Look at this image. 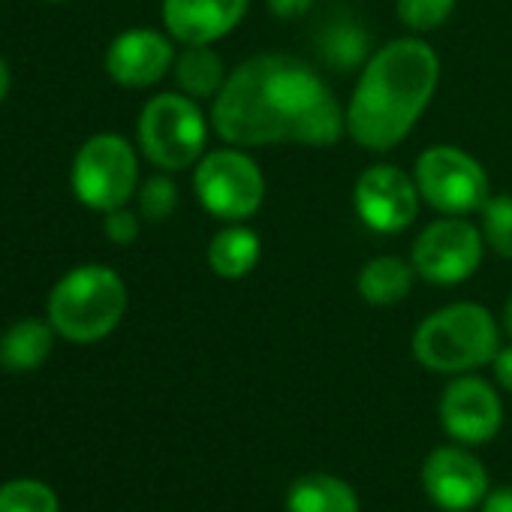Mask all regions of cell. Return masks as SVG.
<instances>
[{
	"label": "cell",
	"instance_id": "6da1fadb",
	"mask_svg": "<svg viewBox=\"0 0 512 512\" xmlns=\"http://www.w3.org/2000/svg\"><path fill=\"white\" fill-rule=\"evenodd\" d=\"M208 118L220 142L235 148H332L347 133L344 109L326 79L284 52H260L232 67Z\"/></svg>",
	"mask_w": 512,
	"mask_h": 512
},
{
	"label": "cell",
	"instance_id": "7a4b0ae2",
	"mask_svg": "<svg viewBox=\"0 0 512 512\" xmlns=\"http://www.w3.org/2000/svg\"><path fill=\"white\" fill-rule=\"evenodd\" d=\"M440 85V58L434 46L416 34L389 40L362 64L350 100L344 106L347 136L371 154L398 148Z\"/></svg>",
	"mask_w": 512,
	"mask_h": 512
},
{
	"label": "cell",
	"instance_id": "3957f363",
	"mask_svg": "<svg viewBox=\"0 0 512 512\" xmlns=\"http://www.w3.org/2000/svg\"><path fill=\"white\" fill-rule=\"evenodd\" d=\"M500 320L479 302H452L431 311L413 332V359L431 374H473L494 362Z\"/></svg>",
	"mask_w": 512,
	"mask_h": 512
},
{
	"label": "cell",
	"instance_id": "277c9868",
	"mask_svg": "<svg viewBox=\"0 0 512 512\" xmlns=\"http://www.w3.org/2000/svg\"><path fill=\"white\" fill-rule=\"evenodd\" d=\"M127 314L124 278L100 263L70 269L49 293V323L70 344L109 338Z\"/></svg>",
	"mask_w": 512,
	"mask_h": 512
},
{
	"label": "cell",
	"instance_id": "5b68a950",
	"mask_svg": "<svg viewBox=\"0 0 512 512\" xmlns=\"http://www.w3.org/2000/svg\"><path fill=\"white\" fill-rule=\"evenodd\" d=\"M211 133V118L202 112L199 100L166 91L151 97L136 121L139 151L160 172H181L199 163Z\"/></svg>",
	"mask_w": 512,
	"mask_h": 512
},
{
	"label": "cell",
	"instance_id": "8992f818",
	"mask_svg": "<svg viewBox=\"0 0 512 512\" xmlns=\"http://www.w3.org/2000/svg\"><path fill=\"white\" fill-rule=\"evenodd\" d=\"M193 193L199 205L223 220L244 223L266 202V175L244 148L226 145L205 151L193 166Z\"/></svg>",
	"mask_w": 512,
	"mask_h": 512
},
{
	"label": "cell",
	"instance_id": "52a82bcc",
	"mask_svg": "<svg viewBox=\"0 0 512 512\" xmlns=\"http://www.w3.org/2000/svg\"><path fill=\"white\" fill-rule=\"evenodd\" d=\"M70 184L76 199L91 211L124 208L139 190L136 148L118 133L91 136L73 157Z\"/></svg>",
	"mask_w": 512,
	"mask_h": 512
},
{
	"label": "cell",
	"instance_id": "ba28073f",
	"mask_svg": "<svg viewBox=\"0 0 512 512\" xmlns=\"http://www.w3.org/2000/svg\"><path fill=\"white\" fill-rule=\"evenodd\" d=\"M413 181L422 202L449 217L479 214L491 196V181L485 166L458 145H431L416 157Z\"/></svg>",
	"mask_w": 512,
	"mask_h": 512
},
{
	"label": "cell",
	"instance_id": "9c48e42d",
	"mask_svg": "<svg viewBox=\"0 0 512 512\" xmlns=\"http://www.w3.org/2000/svg\"><path fill=\"white\" fill-rule=\"evenodd\" d=\"M485 238L479 223L440 214L413 238L410 263L416 275L434 287H458L470 281L485 260Z\"/></svg>",
	"mask_w": 512,
	"mask_h": 512
},
{
	"label": "cell",
	"instance_id": "30bf717a",
	"mask_svg": "<svg viewBox=\"0 0 512 512\" xmlns=\"http://www.w3.org/2000/svg\"><path fill=\"white\" fill-rule=\"evenodd\" d=\"M422 196L413 172L395 163H374L353 184V208L362 226L377 235H398L413 226Z\"/></svg>",
	"mask_w": 512,
	"mask_h": 512
},
{
	"label": "cell",
	"instance_id": "8fae6325",
	"mask_svg": "<svg viewBox=\"0 0 512 512\" xmlns=\"http://www.w3.org/2000/svg\"><path fill=\"white\" fill-rule=\"evenodd\" d=\"M437 416L452 443L482 446L503 428V401L494 383L473 374H455L440 395Z\"/></svg>",
	"mask_w": 512,
	"mask_h": 512
},
{
	"label": "cell",
	"instance_id": "7c38bea8",
	"mask_svg": "<svg viewBox=\"0 0 512 512\" xmlns=\"http://www.w3.org/2000/svg\"><path fill=\"white\" fill-rule=\"evenodd\" d=\"M425 497L443 512H470L488 494V467L461 443L437 446L422 461Z\"/></svg>",
	"mask_w": 512,
	"mask_h": 512
},
{
	"label": "cell",
	"instance_id": "4fadbf2b",
	"mask_svg": "<svg viewBox=\"0 0 512 512\" xmlns=\"http://www.w3.org/2000/svg\"><path fill=\"white\" fill-rule=\"evenodd\" d=\"M175 40L154 28H130L106 49V73L121 88H154L175 67Z\"/></svg>",
	"mask_w": 512,
	"mask_h": 512
},
{
	"label": "cell",
	"instance_id": "5bb4252c",
	"mask_svg": "<svg viewBox=\"0 0 512 512\" xmlns=\"http://www.w3.org/2000/svg\"><path fill=\"white\" fill-rule=\"evenodd\" d=\"M250 0H163L160 19L181 46H214L247 16Z\"/></svg>",
	"mask_w": 512,
	"mask_h": 512
},
{
	"label": "cell",
	"instance_id": "9a60e30c",
	"mask_svg": "<svg viewBox=\"0 0 512 512\" xmlns=\"http://www.w3.org/2000/svg\"><path fill=\"white\" fill-rule=\"evenodd\" d=\"M205 260L211 275L223 281H241L260 266L263 241L247 223H223L208 241Z\"/></svg>",
	"mask_w": 512,
	"mask_h": 512
},
{
	"label": "cell",
	"instance_id": "2e32d148",
	"mask_svg": "<svg viewBox=\"0 0 512 512\" xmlns=\"http://www.w3.org/2000/svg\"><path fill=\"white\" fill-rule=\"evenodd\" d=\"M416 278L419 275L410 260L395 256V253H380L359 269L356 293L362 302H368L374 308H392L410 296Z\"/></svg>",
	"mask_w": 512,
	"mask_h": 512
},
{
	"label": "cell",
	"instance_id": "e0dca14e",
	"mask_svg": "<svg viewBox=\"0 0 512 512\" xmlns=\"http://www.w3.org/2000/svg\"><path fill=\"white\" fill-rule=\"evenodd\" d=\"M287 512H362V500L347 479L311 470L287 488Z\"/></svg>",
	"mask_w": 512,
	"mask_h": 512
},
{
	"label": "cell",
	"instance_id": "ac0fdd59",
	"mask_svg": "<svg viewBox=\"0 0 512 512\" xmlns=\"http://www.w3.org/2000/svg\"><path fill=\"white\" fill-rule=\"evenodd\" d=\"M55 326L49 320H19L0 335V368L10 374H28L46 365L55 350Z\"/></svg>",
	"mask_w": 512,
	"mask_h": 512
},
{
	"label": "cell",
	"instance_id": "d6986e66",
	"mask_svg": "<svg viewBox=\"0 0 512 512\" xmlns=\"http://www.w3.org/2000/svg\"><path fill=\"white\" fill-rule=\"evenodd\" d=\"M175 85L181 94L193 100H214L229 76L223 58L214 52V46H184L175 55L172 67Z\"/></svg>",
	"mask_w": 512,
	"mask_h": 512
},
{
	"label": "cell",
	"instance_id": "ffe728a7",
	"mask_svg": "<svg viewBox=\"0 0 512 512\" xmlns=\"http://www.w3.org/2000/svg\"><path fill=\"white\" fill-rule=\"evenodd\" d=\"M320 55L335 70H362V64L371 58V40L356 22H338L329 25V31L320 40Z\"/></svg>",
	"mask_w": 512,
	"mask_h": 512
},
{
	"label": "cell",
	"instance_id": "44dd1931",
	"mask_svg": "<svg viewBox=\"0 0 512 512\" xmlns=\"http://www.w3.org/2000/svg\"><path fill=\"white\" fill-rule=\"evenodd\" d=\"M479 229L485 247L500 260H512V193H491L479 208Z\"/></svg>",
	"mask_w": 512,
	"mask_h": 512
},
{
	"label": "cell",
	"instance_id": "7402d4cb",
	"mask_svg": "<svg viewBox=\"0 0 512 512\" xmlns=\"http://www.w3.org/2000/svg\"><path fill=\"white\" fill-rule=\"evenodd\" d=\"M0 512H61V500L40 479H13L0 485Z\"/></svg>",
	"mask_w": 512,
	"mask_h": 512
},
{
	"label": "cell",
	"instance_id": "603a6c76",
	"mask_svg": "<svg viewBox=\"0 0 512 512\" xmlns=\"http://www.w3.org/2000/svg\"><path fill=\"white\" fill-rule=\"evenodd\" d=\"M455 7L458 0H395V16L410 34L425 37L440 31L455 13Z\"/></svg>",
	"mask_w": 512,
	"mask_h": 512
},
{
	"label": "cell",
	"instance_id": "cb8c5ba5",
	"mask_svg": "<svg viewBox=\"0 0 512 512\" xmlns=\"http://www.w3.org/2000/svg\"><path fill=\"white\" fill-rule=\"evenodd\" d=\"M136 202H139V214L148 223H163L175 214L178 208V184L172 181V175L157 172L148 181L139 184L136 190Z\"/></svg>",
	"mask_w": 512,
	"mask_h": 512
},
{
	"label": "cell",
	"instance_id": "d4e9b609",
	"mask_svg": "<svg viewBox=\"0 0 512 512\" xmlns=\"http://www.w3.org/2000/svg\"><path fill=\"white\" fill-rule=\"evenodd\" d=\"M142 232V214L139 211H130L127 205L124 208H115V211H106V220H103V235L112 241V244H133Z\"/></svg>",
	"mask_w": 512,
	"mask_h": 512
},
{
	"label": "cell",
	"instance_id": "484cf974",
	"mask_svg": "<svg viewBox=\"0 0 512 512\" xmlns=\"http://www.w3.org/2000/svg\"><path fill=\"white\" fill-rule=\"evenodd\" d=\"M266 10L281 22H296L314 10V0H266Z\"/></svg>",
	"mask_w": 512,
	"mask_h": 512
},
{
	"label": "cell",
	"instance_id": "4316f807",
	"mask_svg": "<svg viewBox=\"0 0 512 512\" xmlns=\"http://www.w3.org/2000/svg\"><path fill=\"white\" fill-rule=\"evenodd\" d=\"M491 371H494V383H497L503 392L512 395V344H506V347L497 350V356H494V362H491Z\"/></svg>",
	"mask_w": 512,
	"mask_h": 512
},
{
	"label": "cell",
	"instance_id": "83f0119b",
	"mask_svg": "<svg viewBox=\"0 0 512 512\" xmlns=\"http://www.w3.org/2000/svg\"><path fill=\"white\" fill-rule=\"evenodd\" d=\"M479 512H512V485L488 488V494L479 503Z\"/></svg>",
	"mask_w": 512,
	"mask_h": 512
},
{
	"label": "cell",
	"instance_id": "f1b7e54d",
	"mask_svg": "<svg viewBox=\"0 0 512 512\" xmlns=\"http://www.w3.org/2000/svg\"><path fill=\"white\" fill-rule=\"evenodd\" d=\"M10 88H13V70H10L7 58H4V55H0V103H4V100H7Z\"/></svg>",
	"mask_w": 512,
	"mask_h": 512
},
{
	"label": "cell",
	"instance_id": "f546056e",
	"mask_svg": "<svg viewBox=\"0 0 512 512\" xmlns=\"http://www.w3.org/2000/svg\"><path fill=\"white\" fill-rule=\"evenodd\" d=\"M500 329L509 335V341H512V293H509V299L503 302V311H500Z\"/></svg>",
	"mask_w": 512,
	"mask_h": 512
},
{
	"label": "cell",
	"instance_id": "4dcf8cb0",
	"mask_svg": "<svg viewBox=\"0 0 512 512\" xmlns=\"http://www.w3.org/2000/svg\"><path fill=\"white\" fill-rule=\"evenodd\" d=\"M46 4H64V0H46Z\"/></svg>",
	"mask_w": 512,
	"mask_h": 512
}]
</instances>
